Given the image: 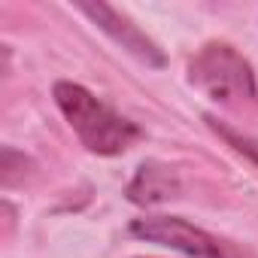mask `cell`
I'll return each instance as SVG.
<instances>
[{"label":"cell","mask_w":258,"mask_h":258,"mask_svg":"<svg viewBox=\"0 0 258 258\" xmlns=\"http://www.w3.org/2000/svg\"><path fill=\"white\" fill-rule=\"evenodd\" d=\"M131 234L146 240V243H158V246H167L173 252H182L188 258H228L225 246L216 237H210L207 231H201L191 222L176 219V216H143V219H134L131 222Z\"/></svg>","instance_id":"3957f363"},{"label":"cell","mask_w":258,"mask_h":258,"mask_svg":"<svg viewBox=\"0 0 258 258\" xmlns=\"http://www.w3.org/2000/svg\"><path fill=\"white\" fill-rule=\"evenodd\" d=\"M207 124L213 127V131L234 149V152H240V155H246L255 167H258V140H252V137H246V134H240V131H234V127H228L225 121H219V118H213V115H207Z\"/></svg>","instance_id":"8992f818"},{"label":"cell","mask_w":258,"mask_h":258,"mask_svg":"<svg viewBox=\"0 0 258 258\" xmlns=\"http://www.w3.org/2000/svg\"><path fill=\"white\" fill-rule=\"evenodd\" d=\"M55 103L79 143L94 155H121L140 140V127L76 82H55Z\"/></svg>","instance_id":"6da1fadb"},{"label":"cell","mask_w":258,"mask_h":258,"mask_svg":"<svg viewBox=\"0 0 258 258\" xmlns=\"http://www.w3.org/2000/svg\"><path fill=\"white\" fill-rule=\"evenodd\" d=\"M188 82L219 103H246L258 97L249 61L228 43H207L188 61Z\"/></svg>","instance_id":"7a4b0ae2"},{"label":"cell","mask_w":258,"mask_h":258,"mask_svg":"<svg viewBox=\"0 0 258 258\" xmlns=\"http://www.w3.org/2000/svg\"><path fill=\"white\" fill-rule=\"evenodd\" d=\"M124 195L137 207H155V204L179 198V176L158 161H146L137 167V173H134Z\"/></svg>","instance_id":"5b68a950"},{"label":"cell","mask_w":258,"mask_h":258,"mask_svg":"<svg viewBox=\"0 0 258 258\" xmlns=\"http://www.w3.org/2000/svg\"><path fill=\"white\" fill-rule=\"evenodd\" d=\"M76 10L82 16H88L112 43H118L124 52H131L146 67H164L167 64V58L158 49V43L149 34H143L131 19H127L124 13H118L115 7H109V4H76Z\"/></svg>","instance_id":"277c9868"}]
</instances>
